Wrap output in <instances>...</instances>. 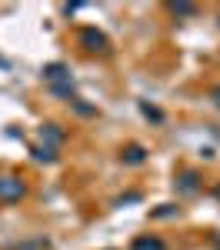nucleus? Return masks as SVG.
<instances>
[{
  "label": "nucleus",
  "mask_w": 220,
  "mask_h": 250,
  "mask_svg": "<svg viewBox=\"0 0 220 250\" xmlns=\"http://www.w3.org/2000/svg\"><path fill=\"white\" fill-rule=\"evenodd\" d=\"M80 43H83V50H107V37L100 30H94V27L80 30Z\"/></svg>",
  "instance_id": "nucleus-3"
},
{
  "label": "nucleus",
  "mask_w": 220,
  "mask_h": 250,
  "mask_svg": "<svg viewBox=\"0 0 220 250\" xmlns=\"http://www.w3.org/2000/svg\"><path fill=\"white\" fill-rule=\"evenodd\" d=\"M40 134L47 137V140H50V144H60V140H63V134H60L57 127H54V124H47V127H43V130H40Z\"/></svg>",
  "instance_id": "nucleus-6"
},
{
  "label": "nucleus",
  "mask_w": 220,
  "mask_h": 250,
  "mask_svg": "<svg viewBox=\"0 0 220 250\" xmlns=\"http://www.w3.org/2000/svg\"><path fill=\"white\" fill-rule=\"evenodd\" d=\"M23 193H27V187L17 177H0V200H20Z\"/></svg>",
  "instance_id": "nucleus-2"
},
{
  "label": "nucleus",
  "mask_w": 220,
  "mask_h": 250,
  "mask_svg": "<svg viewBox=\"0 0 220 250\" xmlns=\"http://www.w3.org/2000/svg\"><path fill=\"white\" fill-rule=\"evenodd\" d=\"M174 213H177L174 207H163V210H154V217H174Z\"/></svg>",
  "instance_id": "nucleus-12"
},
{
  "label": "nucleus",
  "mask_w": 220,
  "mask_h": 250,
  "mask_svg": "<svg viewBox=\"0 0 220 250\" xmlns=\"http://www.w3.org/2000/svg\"><path fill=\"white\" fill-rule=\"evenodd\" d=\"M140 110H143V114L150 117V120H163V114H160L157 107H150V104H140Z\"/></svg>",
  "instance_id": "nucleus-10"
},
{
  "label": "nucleus",
  "mask_w": 220,
  "mask_h": 250,
  "mask_svg": "<svg viewBox=\"0 0 220 250\" xmlns=\"http://www.w3.org/2000/svg\"><path fill=\"white\" fill-rule=\"evenodd\" d=\"M180 190H183V193H194V190H197V173H194V170L180 177Z\"/></svg>",
  "instance_id": "nucleus-5"
},
{
  "label": "nucleus",
  "mask_w": 220,
  "mask_h": 250,
  "mask_svg": "<svg viewBox=\"0 0 220 250\" xmlns=\"http://www.w3.org/2000/svg\"><path fill=\"white\" fill-rule=\"evenodd\" d=\"M217 197H220V187H217Z\"/></svg>",
  "instance_id": "nucleus-14"
},
{
  "label": "nucleus",
  "mask_w": 220,
  "mask_h": 250,
  "mask_svg": "<svg viewBox=\"0 0 220 250\" xmlns=\"http://www.w3.org/2000/svg\"><path fill=\"white\" fill-rule=\"evenodd\" d=\"M170 10H174V14H180V17H190V14H194V3H174Z\"/></svg>",
  "instance_id": "nucleus-9"
},
{
  "label": "nucleus",
  "mask_w": 220,
  "mask_h": 250,
  "mask_svg": "<svg viewBox=\"0 0 220 250\" xmlns=\"http://www.w3.org/2000/svg\"><path fill=\"white\" fill-rule=\"evenodd\" d=\"M34 157H37V160H47V164H54V160H57L54 147H37V150H34Z\"/></svg>",
  "instance_id": "nucleus-7"
},
{
  "label": "nucleus",
  "mask_w": 220,
  "mask_h": 250,
  "mask_svg": "<svg viewBox=\"0 0 220 250\" xmlns=\"http://www.w3.org/2000/svg\"><path fill=\"white\" fill-rule=\"evenodd\" d=\"M120 160H123V164H130V167H137V164H143V160H147V150H143L140 144H130V147L120 154Z\"/></svg>",
  "instance_id": "nucleus-4"
},
{
  "label": "nucleus",
  "mask_w": 220,
  "mask_h": 250,
  "mask_svg": "<svg viewBox=\"0 0 220 250\" xmlns=\"http://www.w3.org/2000/svg\"><path fill=\"white\" fill-rule=\"evenodd\" d=\"M40 247H47V244L43 240H34V244H20L17 250H40Z\"/></svg>",
  "instance_id": "nucleus-11"
},
{
  "label": "nucleus",
  "mask_w": 220,
  "mask_h": 250,
  "mask_svg": "<svg viewBox=\"0 0 220 250\" xmlns=\"http://www.w3.org/2000/svg\"><path fill=\"white\" fill-rule=\"evenodd\" d=\"M70 74H67V67L63 63H50V67H43V80L47 83H54V90H57L60 97H70L74 94V83H70Z\"/></svg>",
  "instance_id": "nucleus-1"
},
{
  "label": "nucleus",
  "mask_w": 220,
  "mask_h": 250,
  "mask_svg": "<svg viewBox=\"0 0 220 250\" xmlns=\"http://www.w3.org/2000/svg\"><path fill=\"white\" fill-rule=\"evenodd\" d=\"M217 104H220V90H217Z\"/></svg>",
  "instance_id": "nucleus-13"
},
{
  "label": "nucleus",
  "mask_w": 220,
  "mask_h": 250,
  "mask_svg": "<svg viewBox=\"0 0 220 250\" xmlns=\"http://www.w3.org/2000/svg\"><path fill=\"white\" fill-rule=\"evenodd\" d=\"M134 250H163V244H160V240H147V237H143V240H137V244H134Z\"/></svg>",
  "instance_id": "nucleus-8"
}]
</instances>
